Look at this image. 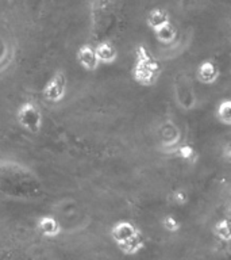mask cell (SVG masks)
I'll list each match as a JSON object with an SVG mask.
<instances>
[{"label":"cell","instance_id":"cell-1","mask_svg":"<svg viewBox=\"0 0 231 260\" xmlns=\"http://www.w3.org/2000/svg\"><path fill=\"white\" fill-rule=\"evenodd\" d=\"M111 237L123 253L135 255L145 247V240L141 231L129 221H119L113 225Z\"/></svg>","mask_w":231,"mask_h":260},{"label":"cell","instance_id":"cell-2","mask_svg":"<svg viewBox=\"0 0 231 260\" xmlns=\"http://www.w3.org/2000/svg\"><path fill=\"white\" fill-rule=\"evenodd\" d=\"M161 67L145 46H138L135 53V64L133 68V77L138 84L151 87L157 83Z\"/></svg>","mask_w":231,"mask_h":260},{"label":"cell","instance_id":"cell-3","mask_svg":"<svg viewBox=\"0 0 231 260\" xmlns=\"http://www.w3.org/2000/svg\"><path fill=\"white\" fill-rule=\"evenodd\" d=\"M16 121L28 133L35 134L42 129L44 117L40 107L34 102H24L16 111Z\"/></svg>","mask_w":231,"mask_h":260},{"label":"cell","instance_id":"cell-4","mask_svg":"<svg viewBox=\"0 0 231 260\" xmlns=\"http://www.w3.org/2000/svg\"><path fill=\"white\" fill-rule=\"evenodd\" d=\"M42 95L48 102L57 103L61 102L66 95V76L62 71H57L49 81L45 84Z\"/></svg>","mask_w":231,"mask_h":260},{"label":"cell","instance_id":"cell-5","mask_svg":"<svg viewBox=\"0 0 231 260\" xmlns=\"http://www.w3.org/2000/svg\"><path fill=\"white\" fill-rule=\"evenodd\" d=\"M77 60L80 62V65L87 71H95L99 68V60H97L96 53H95V48L91 45H83L79 52H77Z\"/></svg>","mask_w":231,"mask_h":260},{"label":"cell","instance_id":"cell-6","mask_svg":"<svg viewBox=\"0 0 231 260\" xmlns=\"http://www.w3.org/2000/svg\"><path fill=\"white\" fill-rule=\"evenodd\" d=\"M36 228L42 235L49 237V239H54L61 233L60 222L52 215H42L36 221Z\"/></svg>","mask_w":231,"mask_h":260},{"label":"cell","instance_id":"cell-7","mask_svg":"<svg viewBox=\"0 0 231 260\" xmlns=\"http://www.w3.org/2000/svg\"><path fill=\"white\" fill-rule=\"evenodd\" d=\"M219 69L218 67L211 62V61H204L199 65L198 69V79L202 81L203 84H212L218 80Z\"/></svg>","mask_w":231,"mask_h":260},{"label":"cell","instance_id":"cell-8","mask_svg":"<svg viewBox=\"0 0 231 260\" xmlns=\"http://www.w3.org/2000/svg\"><path fill=\"white\" fill-rule=\"evenodd\" d=\"M95 53L100 64H112L118 57L117 49L109 42H101L97 45L95 48Z\"/></svg>","mask_w":231,"mask_h":260},{"label":"cell","instance_id":"cell-9","mask_svg":"<svg viewBox=\"0 0 231 260\" xmlns=\"http://www.w3.org/2000/svg\"><path fill=\"white\" fill-rule=\"evenodd\" d=\"M169 23V16L165 11L162 10H153V11L149 12L147 15V24L150 27H153L154 30L158 27H161L164 24Z\"/></svg>","mask_w":231,"mask_h":260},{"label":"cell","instance_id":"cell-10","mask_svg":"<svg viewBox=\"0 0 231 260\" xmlns=\"http://www.w3.org/2000/svg\"><path fill=\"white\" fill-rule=\"evenodd\" d=\"M216 117L223 125H231V102L228 99H223L219 103L218 109H216Z\"/></svg>","mask_w":231,"mask_h":260},{"label":"cell","instance_id":"cell-11","mask_svg":"<svg viewBox=\"0 0 231 260\" xmlns=\"http://www.w3.org/2000/svg\"><path fill=\"white\" fill-rule=\"evenodd\" d=\"M156 37L158 41H161L164 44H169L176 38V30L170 23H166L161 27L156 28Z\"/></svg>","mask_w":231,"mask_h":260},{"label":"cell","instance_id":"cell-12","mask_svg":"<svg viewBox=\"0 0 231 260\" xmlns=\"http://www.w3.org/2000/svg\"><path fill=\"white\" fill-rule=\"evenodd\" d=\"M215 235L218 236V239L223 240V241H230L231 239V231H230V223L227 219H222L218 221L214 228Z\"/></svg>","mask_w":231,"mask_h":260},{"label":"cell","instance_id":"cell-13","mask_svg":"<svg viewBox=\"0 0 231 260\" xmlns=\"http://www.w3.org/2000/svg\"><path fill=\"white\" fill-rule=\"evenodd\" d=\"M177 154L182 160H185L188 162H195L198 160V153H196V150L189 145H182L180 146L177 149Z\"/></svg>","mask_w":231,"mask_h":260},{"label":"cell","instance_id":"cell-14","mask_svg":"<svg viewBox=\"0 0 231 260\" xmlns=\"http://www.w3.org/2000/svg\"><path fill=\"white\" fill-rule=\"evenodd\" d=\"M162 226H164L165 231L174 233V232H177L180 229V222L174 217H172V215H166L162 219Z\"/></svg>","mask_w":231,"mask_h":260},{"label":"cell","instance_id":"cell-15","mask_svg":"<svg viewBox=\"0 0 231 260\" xmlns=\"http://www.w3.org/2000/svg\"><path fill=\"white\" fill-rule=\"evenodd\" d=\"M173 201L177 205H185L188 202V195L184 192V191L178 190V191H174L173 192Z\"/></svg>","mask_w":231,"mask_h":260}]
</instances>
